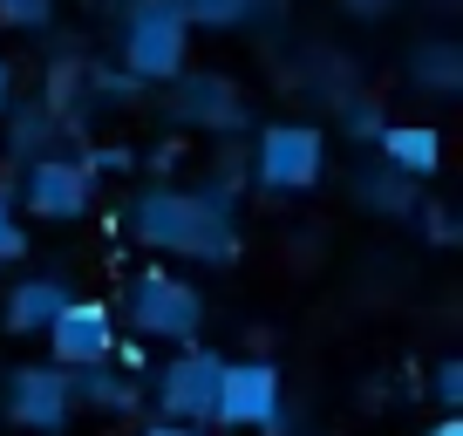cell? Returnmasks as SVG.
Masks as SVG:
<instances>
[{
  "mask_svg": "<svg viewBox=\"0 0 463 436\" xmlns=\"http://www.w3.org/2000/svg\"><path fill=\"white\" fill-rule=\"evenodd\" d=\"M430 436H463V422H457V416H443V422H436Z\"/></svg>",
  "mask_w": 463,
  "mask_h": 436,
  "instance_id": "obj_23",
  "label": "cell"
},
{
  "mask_svg": "<svg viewBox=\"0 0 463 436\" xmlns=\"http://www.w3.org/2000/svg\"><path fill=\"white\" fill-rule=\"evenodd\" d=\"M144 436H198V430H184V422H150Z\"/></svg>",
  "mask_w": 463,
  "mask_h": 436,
  "instance_id": "obj_22",
  "label": "cell"
},
{
  "mask_svg": "<svg viewBox=\"0 0 463 436\" xmlns=\"http://www.w3.org/2000/svg\"><path fill=\"white\" fill-rule=\"evenodd\" d=\"M130 225H137V239L157 246V252H191V260H225L232 252L225 191H144Z\"/></svg>",
  "mask_w": 463,
  "mask_h": 436,
  "instance_id": "obj_1",
  "label": "cell"
},
{
  "mask_svg": "<svg viewBox=\"0 0 463 436\" xmlns=\"http://www.w3.org/2000/svg\"><path fill=\"white\" fill-rule=\"evenodd\" d=\"M123 307H130V327L150 341H191L204 320V293L177 273H137Z\"/></svg>",
  "mask_w": 463,
  "mask_h": 436,
  "instance_id": "obj_3",
  "label": "cell"
},
{
  "mask_svg": "<svg viewBox=\"0 0 463 436\" xmlns=\"http://www.w3.org/2000/svg\"><path fill=\"white\" fill-rule=\"evenodd\" d=\"M61 307H69V287L61 280H48V273H34V280H21L14 293H7V335H48L61 320Z\"/></svg>",
  "mask_w": 463,
  "mask_h": 436,
  "instance_id": "obj_10",
  "label": "cell"
},
{
  "mask_svg": "<svg viewBox=\"0 0 463 436\" xmlns=\"http://www.w3.org/2000/svg\"><path fill=\"white\" fill-rule=\"evenodd\" d=\"M7 89H14V82H7V69H0V109H7Z\"/></svg>",
  "mask_w": 463,
  "mask_h": 436,
  "instance_id": "obj_24",
  "label": "cell"
},
{
  "mask_svg": "<svg viewBox=\"0 0 463 436\" xmlns=\"http://www.w3.org/2000/svg\"><path fill=\"white\" fill-rule=\"evenodd\" d=\"M266 0H177L184 28H246Z\"/></svg>",
  "mask_w": 463,
  "mask_h": 436,
  "instance_id": "obj_15",
  "label": "cell"
},
{
  "mask_svg": "<svg viewBox=\"0 0 463 436\" xmlns=\"http://www.w3.org/2000/svg\"><path fill=\"white\" fill-rule=\"evenodd\" d=\"M177 109H184L191 123H232V82H218V75H191L184 96H177Z\"/></svg>",
  "mask_w": 463,
  "mask_h": 436,
  "instance_id": "obj_14",
  "label": "cell"
},
{
  "mask_svg": "<svg viewBox=\"0 0 463 436\" xmlns=\"http://www.w3.org/2000/svg\"><path fill=\"white\" fill-rule=\"evenodd\" d=\"M48 348H55V368H96V362H109V355H116L109 307L69 300V307H61V320L48 327Z\"/></svg>",
  "mask_w": 463,
  "mask_h": 436,
  "instance_id": "obj_9",
  "label": "cell"
},
{
  "mask_svg": "<svg viewBox=\"0 0 463 436\" xmlns=\"http://www.w3.org/2000/svg\"><path fill=\"white\" fill-rule=\"evenodd\" d=\"M347 137H382V117L375 109H347Z\"/></svg>",
  "mask_w": 463,
  "mask_h": 436,
  "instance_id": "obj_20",
  "label": "cell"
},
{
  "mask_svg": "<svg viewBox=\"0 0 463 436\" xmlns=\"http://www.w3.org/2000/svg\"><path fill=\"white\" fill-rule=\"evenodd\" d=\"M409 82L436 89V96H449V89H463V48L457 42H430L416 62H409Z\"/></svg>",
  "mask_w": 463,
  "mask_h": 436,
  "instance_id": "obj_13",
  "label": "cell"
},
{
  "mask_svg": "<svg viewBox=\"0 0 463 436\" xmlns=\"http://www.w3.org/2000/svg\"><path fill=\"white\" fill-rule=\"evenodd\" d=\"M212 422H225V430L287 436V416H279V368H273V362H225Z\"/></svg>",
  "mask_w": 463,
  "mask_h": 436,
  "instance_id": "obj_4",
  "label": "cell"
},
{
  "mask_svg": "<svg viewBox=\"0 0 463 436\" xmlns=\"http://www.w3.org/2000/svg\"><path fill=\"white\" fill-rule=\"evenodd\" d=\"M320 164H327V144H320L314 123H273L260 137L252 171H260L266 191H307V185H320Z\"/></svg>",
  "mask_w": 463,
  "mask_h": 436,
  "instance_id": "obj_6",
  "label": "cell"
},
{
  "mask_svg": "<svg viewBox=\"0 0 463 436\" xmlns=\"http://www.w3.org/2000/svg\"><path fill=\"white\" fill-rule=\"evenodd\" d=\"M7 260H28V232H21V218H14V198L0 191V266Z\"/></svg>",
  "mask_w": 463,
  "mask_h": 436,
  "instance_id": "obj_17",
  "label": "cell"
},
{
  "mask_svg": "<svg viewBox=\"0 0 463 436\" xmlns=\"http://www.w3.org/2000/svg\"><path fill=\"white\" fill-rule=\"evenodd\" d=\"M382 157H389L395 177H430L436 164H443V137L430 130V123H382Z\"/></svg>",
  "mask_w": 463,
  "mask_h": 436,
  "instance_id": "obj_11",
  "label": "cell"
},
{
  "mask_svg": "<svg viewBox=\"0 0 463 436\" xmlns=\"http://www.w3.org/2000/svg\"><path fill=\"white\" fill-rule=\"evenodd\" d=\"M69 403H89V409H130L137 389H130V382H116L109 362H96V368H69Z\"/></svg>",
  "mask_w": 463,
  "mask_h": 436,
  "instance_id": "obj_12",
  "label": "cell"
},
{
  "mask_svg": "<svg viewBox=\"0 0 463 436\" xmlns=\"http://www.w3.org/2000/svg\"><path fill=\"white\" fill-rule=\"evenodd\" d=\"M0 21H7V28H48V21H55V0H0Z\"/></svg>",
  "mask_w": 463,
  "mask_h": 436,
  "instance_id": "obj_18",
  "label": "cell"
},
{
  "mask_svg": "<svg viewBox=\"0 0 463 436\" xmlns=\"http://www.w3.org/2000/svg\"><path fill=\"white\" fill-rule=\"evenodd\" d=\"M347 14H368V21H375V14H389V0H347Z\"/></svg>",
  "mask_w": 463,
  "mask_h": 436,
  "instance_id": "obj_21",
  "label": "cell"
},
{
  "mask_svg": "<svg viewBox=\"0 0 463 436\" xmlns=\"http://www.w3.org/2000/svg\"><path fill=\"white\" fill-rule=\"evenodd\" d=\"M123 62H130L137 82L184 75V14H177V0H137L130 28H123Z\"/></svg>",
  "mask_w": 463,
  "mask_h": 436,
  "instance_id": "obj_2",
  "label": "cell"
},
{
  "mask_svg": "<svg viewBox=\"0 0 463 436\" xmlns=\"http://www.w3.org/2000/svg\"><path fill=\"white\" fill-rule=\"evenodd\" d=\"M89 198H96V171H89L82 157H55V150H42V157H28V177H21V204H28L34 218H82Z\"/></svg>",
  "mask_w": 463,
  "mask_h": 436,
  "instance_id": "obj_7",
  "label": "cell"
},
{
  "mask_svg": "<svg viewBox=\"0 0 463 436\" xmlns=\"http://www.w3.org/2000/svg\"><path fill=\"white\" fill-rule=\"evenodd\" d=\"M430 389H436V403H443V409H457V403H463V362H443Z\"/></svg>",
  "mask_w": 463,
  "mask_h": 436,
  "instance_id": "obj_19",
  "label": "cell"
},
{
  "mask_svg": "<svg viewBox=\"0 0 463 436\" xmlns=\"http://www.w3.org/2000/svg\"><path fill=\"white\" fill-rule=\"evenodd\" d=\"M75 416L69 403V368H14L7 375V422L34 436H55Z\"/></svg>",
  "mask_w": 463,
  "mask_h": 436,
  "instance_id": "obj_8",
  "label": "cell"
},
{
  "mask_svg": "<svg viewBox=\"0 0 463 436\" xmlns=\"http://www.w3.org/2000/svg\"><path fill=\"white\" fill-rule=\"evenodd\" d=\"M218 375H225V355L184 348V355L157 375V409H164V422L204 430V422H212V409H218Z\"/></svg>",
  "mask_w": 463,
  "mask_h": 436,
  "instance_id": "obj_5",
  "label": "cell"
},
{
  "mask_svg": "<svg viewBox=\"0 0 463 436\" xmlns=\"http://www.w3.org/2000/svg\"><path fill=\"white\" fill-rule=\"evenodd\" d=\"M48 137H55V117H42V109H14V123H7V144H14V157H42Z\"/></svg>",
  "mask_w": 463,
  "mask_h": 436,
  "instance_id": "obj_16",
  "label": "cell"
}]
</instances>
